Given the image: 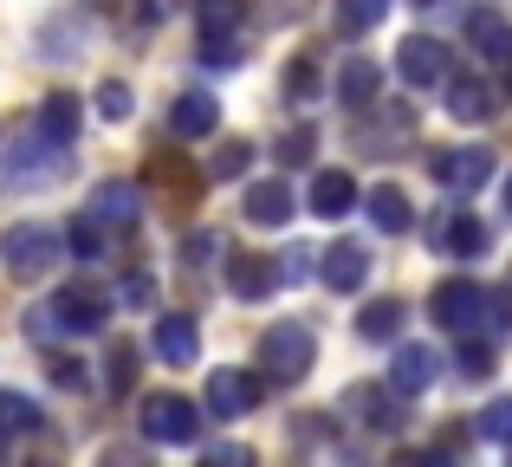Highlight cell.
Masks as SVG:
<instances>
[{"instance_id":"cell-6","label":"cell","mask_w":512,"mask_h":467,"mask_svg":"<svg viewBox=\"0 0 512 467\" xmlns=\"http://www.w3.org/2000/svg\"><path fill=\"white\" fill-rule=\"evenodd\" d=\"M240 33H247V7L240 0H201V65H234Z\"/></svg>"},{"instance_id":"cell-16","label":"cell","mask_w":512,"mask_h":467,"mask_svg":"<svg viewBox=\"0 0 512 467\" xmlns=\"http://www.w3.org/2000/svg\"><path fill=\"white\" fill-rule=\"evenodd\" d=\"M344 409L363 422V429H376V435H396V429H402L396 396H389V390H376V383H357V390L344 396Z\"/></svg>"},{"instance_id":"cell-13","label":"cell","mask_w":512,"mask_h":467,"mask_svg":"<svg viewBox=\"0 0 512 467\" xmlns=\"http://www.w3.org/2000/svg\"><path fill=\"white\" fill-rule=\"evenodd\" d=\"M318 273H325L331 292H357L363 279H370V247H363V240H338V247L318 253Z\"/></svg>"},{"instance_id":"cell-30","label":"cell","mask_w":512,"mask_h":467,"mask_svg":"<svg viewBox=\"0 0 512 467\" xmlns=\"http://www.w3.org/2000/svg\"><path fill=\"white\" fill-rule=\"evenodd\" d=\"M65 240H72V253H78V260H104V221H98V215H78Z\"/></svg>"},{"instance_id":"cell-36","label":"cell","mask_w":512,"mask_h":467,"mask_svg":"<svg viewBox=\"0 0 512 467\" xmlns=\"http://www.w3.org/2000/svg\"><path fill=\"white\" fill-rule=\"evenodd\" d=\"M98 111L111 117V124H124V117L137 111V104H130V85H117V78H111V85H98Z\"/></svg>"},{"instance_id":"cell-31","label":"cell","mask_w":512,"mask_h":467,"mask_svg":"<svg viewBox=\"0 0 512 467\" xmlns=\"http://www.w3.org/2000/svg\"><path fill=\"white\" fill-rule=\"evenodd\" d=\"M312 150H318V137H312V130H305V124H292V130H286V137H279V143H273V156H279V163H286V169H299V163H312Z\"/></svg>"},{"instance_id":"cell-33","label":"cell","mask_w":512,"mask_h":467,"mask_svg":"<svg viewBox=\"0 0 512 467\" xmlns=\"http://www.w3.org/2000/svg\"><path fill=\"white\" fill-rule=\"evenodd\" d=\"M46 377L59 383V390H91V377H85V357H46Z\"/></svg>"},{"instance_id":"cell-18","label":"cell","mask_w":512,"mask_h":467,"mask_svg":"<svg viewBox=\"0 0 512 467\" xmlns=\"http://www.w3.org/2000/svg\"><path fill=\"white\" fill-rule=\"evenodd\" d=\"M428 234H435V247H441V253H454V260H461V253H480V247H487V228H480L467 208H441Z\"/></svg>"},{"instance_id":"cell-1","label":"cell","mask_w":512,"mask_h":467,"mask_svg":"<svg viewBox=\"0 0 512 467\" xmlns=\"http://www.w3.org/2000/svg\"><path fill=\"white\" fill-rule=\"evenodd\" d=\"M506 292H487L474 286V279H441L435 292H428V312H435V325L461 331V338H480V331H506L512 312H506Z\"/></svg>"},{"instance_id":"cell-24","label":"cell","mask_w":512,"mask_h":467,"mask_svg":"<svg viewBox=\"0 0 512 467\" xmlns=\"http://www.w3.org/2000/svg\"><path fill=\"white\" fill-rule=\"evenodd\" d=\"M402 318H409V312H402V299H370L357 312V338L363 344H396L402 338Z\"/></svg>"},{"instance_id":"cell-44","label":"cell","mask_w":512,"mask_h":467,"mask_svg":"<svg viewBox=\"0 0 512 467\" xmlns=\"http://www.w3.org/2000/svg\"><path fill=\"white\" fill-rule=\"evenodd\" d=\"M506 467H512V461H506Z\"/></svg>"},{"instance_id":"cell-8","label":"cell","mask_w":512,"mask_h":467,"mask_svg":"<svg viewBox=\"0 0 512 467\" xmlns=\"http://www.w3.org/2000/svg\"><path fill=\"white\" fill-rule=\"evenodd\" d=\"M260 383H266V377H247V370H214V377H208V396H201V409H208L214 422L253 416V403H260Z\"/></svg>"},{"instance_id":"cell-4","label":"cell","mask_w":512,"mask_h":467,"mask_svg":"<svg viewBox=\"0 0 512 467\" xmlns=\"http://www.w3.org/2000/svg\"><path fill=\"white\" fill-rule=\"evenodd\" d=\"M59 176H65V143L52 137H26L0 156V189H46Z\"/></svg>"},{"instance_id":"cell-15","label":"cell","mask_w":512,"mask_h":467,"mask_svg":"<svg viewBox=\"0 0 512 467\" xmlns=\"http://www.w3.org/2000/svg\"><path fill=\"white\" fill-rule=\"evenodd\" d=\"M240 215H247L253 228H286V221L299 215V202H292V189L279 176H266V182H253V189H247V208H240Z\"/></svg>"},{"instance_id":"cell-3","label":"cell","mask_w":512,"mask_h":467,"mask_svg":"<svg viewBox=\"0 0 512 467\" xmlns=\"http://www.w3.org/2000/svg\"><path fill=\"white\" fill-rule=\"evenodd\" d=\"M65 247H72V240L52 234V228H39V221H26V228H7V234H0V260H7L13 279H46L52 266H59Z\"/></svg>"},{"instance_id":"cell-27","label":"cell","mask_w":512,"mask_h":467,"mask_svg":"<svg viewBox=\"0 0 512 467\" xmlns=\"http://www.w3.org/2000/svg\"><path fill=\"white\" fill-rule=\"evenodd\" d=\"M383 13H389V0H338L331 7V20H338V33H370V26H383Z\"/></svg>"},{"instance_id":"cell-14","label":"cell","mask_w":512,"mask_h":467,"mask_svg":"<svg viewBox=\"0 0 512 467\" xmlns=\"http://www.w3.org/2000/svg\"><path fill=\"white\" fill-rule=\"evenodd\" d=\"M46 305L59 312V325H65V331H104V318H111L104 292H91V286H65V292H52Z\"/></svg>"},{"instance_id":"cell-9","label":"cell","mask_w":512,"mask_h":467,"mask_svg":"<svg viewBox=\"0 0 512 467\" xmlns=\"http://www.w3.org/2000/svg\"><path fill=\"white\" fill-rule=\"evenodd\" d=\"M150 351H156V364L188 370V364L201 357V331H195V318H188V312H163V318H156V331H150Z\"/></svg>"},{"instance_id":"cell-32","label":"cell","mask_w":512,"mask_h":467,"mask_svg":"<svg viewBox=\"0 0 512 467\" xmlns=\"http://www.w3.org/2000/svg\"><path fill=\"white\" fill-rule=\"evenodd\" d=\"M318 91V59H292L286 65V104H305Z\"/></svg>"},{"instance_id":"cell-35","label":"cell","mask_w":512,"mask_h":467,"mask_svg":"<svg viewBox=\"0 0 512 467\" xmlns=\"http://www.w3.org/2000/svg\"><path fill=\"white\" fill-rule=\"evenodd\" d=\"M201 467H260V455H253V448H240V442H214L208 455H201Z\"/></svg>"},{"instance_id":"cell-29","label":"cell","mask_w":512,"mask_h":467,"mask_svg":"<svg viewBox=\"0 0 512 467\" xmlns=\"http://www.w3.org/2000/svg\"><path fill=\"white\" fill-rule=\"evenodd\" d=\"M247 163H253V143H221L214 150V163H208V182H234V176H247Z\"/></svg>"},{"instance_id":"cell-41","label":"cell","mask_w":512,"mask_h":467,"mask_svg":"<svg viewBox=\"0 0 512 467\" xmlns=\"http://www.w3.org/2000/svg\"><path fill=\"white\" fill-rule=\"evenodd\" d=\"M124 299H130V305H156V279H150V273H130V279H124Z\"/></svg>"},{"instance_id":"cell-34","label":"cell","mask_w":512,"mask_h":467,"mask_svg":"<svg viewBox=\"0 0 512 467\" xmlns=\"http://www.w3.org/2000/svg\"><path fill=\"white\" fill-rule=\"evenodd\" d=\"M480 435H487V442H506V448H512V396H500V403H493L487 416H480Z\"/></svg>"},{"instance_id":"cell-38","label":"cell","mask_w":512,"mask_h":467,"mask_svg":"<svg viewBox=\"0 0 512 467\" xmlns=\"http://www.w3.org/2000/svg\"><path fill=\"white\" fill-rule=\"evenodd\" d=\"M312 266H318V253H312V247H292V253H279V279H286V286L312 279Z\"/></svg>"},{"instance_id":"cell-37","label":"cell","mask_w":512,"mask_h":467,"mask_svg":"<svg viewBox=\"0 0 512 467\" xmlns=\"http://www.w3.org/2000/svg\"><path fill=\"white\" fill-rule=\"evenodd\" d=\"M461 377L467 383H487L493 377V351H487V344H467L461 338Z\"/></svg>"},{"instance_id":"cell-19","label":"cell","mask_w":512,"mask_h":467,"mask_svg":"<svg viewBox=\"0 0 512 467\" xmlns=\"http://www.w3.org/2000/svg\"><path fill=\"white\" fill-rule=\"evenodd\" d=\"M227 286H234V299L260 305L266 292L279 286V266H266L260 253H234V260H227Z\"/></svg>"},{"instance_id":"cell-22","label":"cell","mask_w":512,"mask_h":467,"mask_svg":"<svg viewBox=\"0 0 512 467\" xmlns=\"http://www.w3.org/2000/svg\"><path fill=\"white\" fill-rule=\"evenodd\" d=\"M91 215H98L104 228H137V215H143V195L130 189V182H104V189L91 195Z\"/></svg>"},{"instance_id":"cell-42","label":"cell","mask_w":512,"mask_h":467,"mask_svg":"<svg viewBox=\"0 0 512 467\" xmlns=\"http://www.w3.org/2000/svg\"><path fill=\"white\" fill-rule=\"evenodd\" d=\"M7 442H13V435H7V429H0V461H7Z\"/></svg>"},{"instance_id":"cell-23","label":"cell","mask_w":512,"mask_h":467,"mask_svg":"<svg viewBox=\"0 0 512 467\" xmlns=\"http://www.w3.org/2000/svg\"><path fill=\"white\" fill-rule=\"evenodd\" d=\"M493 111H500V104H493V91L480 85V78H448V117L454 124H487Z\"/></svg>"},{"instance_id":"cell-7","label":"cell","mask_w":512,"mask_h":467,"mask_svg":"<svg viewBox=\"0 0 512 467\" xmlns=\"http://www.w3.org/2000/svg\"><path fill=\"white\" fill-rule=\"evenodd\" d=\"M396 72H402V85H415V91H428V85H448V72H454V59H448V46L441 39H402L396 46Z\"/></svg>"},{"instance_id":"cell-5","label":"cell","mask_w":512,"mask_h":467,"mask_svg":"<svg viewBox=\"0 0 512 467\" xmlns=\"http://www.w3.org/2000/svg\"><path fill=\"white\" fill-rule=\"evenodd\" d=\"M143 435H150V442H163V448H188L201 435V409L188 403V396H175V390L143 396Z\"/></svg>"},{"instance_id":"cell-39","label":"cell","mask_w":512,"mask_h":467,"mask_svg":"<svg viewBox=\"0 0 512 467\" xmlns=\"http://www.w3.org/2000/svg\"><path fill=\"white\" fill-rule=\"evenodd\" d=\"M130 377H137V351H130V344H111V396H124Z\"/></svg>"},{"instance_id":"cell-12","label":"cell","mask_w":512,"mask_h":467,"mask_svg":"<svg viewBox=\"0 0 512 467\" xmlns=\"http://www.w3.org/2000/svg\"><path fill=\"white\" fill-rule=\"evenodd\" d=\"M435 377H441V357L428 344H396V357H389V390L396 396H422Z\"/></svg>"},{"instance_id":"cell-40","label":"cell","mask_w":512,"mask_h":467,"mask_svg":"<svg viewBox=\"0 0 512 467\" xmlns=\"http://www.w3.org/2000/svg\"><path fill=\"white\" fill-rule=\"evenodd\" d=\"M221 247H227V240H221V234H214V228H208V234H201V228H195V234H188V240H182V253H188V266H208V253H221Z\"/></svg>"},{"instance_id":"cell-21","label":"cell","mask_w":512,"mask_h":467,"mask_svg":"<svg viewBox=\"0 0 512 467\" xmlns=\"http://www.w3.org/2000/svg\"><path fill=\"white\" fill-rule=\"evenodd\" d=\"M363 208H370V221L383 234H409L415 228V208H409V195H402L396 182H376V189L363 195Z\"/></svg>"},{"instance_id":"cell-28","label":"cell","mask_w":512,"mask_h":467,"mask_svg":"<svg viewBox=\"0 0 512 467\" xmlns=\"http://www.w3.org/2000/svg\"><path fill=\"white\" fill-rule=\"evenodd\" d=\"M0 429L7 435H33L39 429V403L20 396V390H0Z\"/></svg>"},{"instance_id":"cell-26","label":"cell","mask_w":512,"mask_h":467,"mask_svg":"<svg viewBox=\"0 0 512 467\" xmlns=\"http://www.w3.org/2000/svg\"><path fill=\"white\" fill-rule=\"evenodd\" d=\"M39 137H52V143L78 137V98H72V91H52V98L39 104Z\"/></svg>"},{"instance_id":"cell-25","label":"cell","mask_w":512,"mask_h":467,"mask_svg":"<svg viewBox=\"0 0 512 467\" xmlns=\"http://www.w3.org/2000/svg\"><path fill=\"white\" fill-rule=\"evenodd\" d=\"M376 91H383V72H376L370 59H350V65H344V78H338V98L350 104V111H370Z\"/></svg>"},{"instance_id":"cell-11","label":"cell","mask_w":512,"mask_h":467,"mask_svg":"<svg viewBox=\"0 0 512 467\" xmlns=\"http://www.w3.org/2000/svg\"><path fill=\"white\" fill-rule=\"evenodd\" d=\"M467 46L480 52L487 65H500V78L512 85V26L500 20L493 7H480V13H467Z\"/></svg>"},{"instance_id":"cell-10","label":"cell","mask_w":512,"mask_h":467,"mask_svg":"<svg viewBox=\"0 0 512 467\" xmlns=\"http://www.w3.org/2000/svg\"><path fill=\"white\" fill-rule=\"evenodd\" d=\"M435 182L448 195H474L493 182V150H441L435 156Z\"/></svg>"},{"instance_id":"cell-43","label":"cell","mask_w":512,"mask_h":467,"mask_svg":"<svg viewBox=\"0 0 512 467\" xmlns=\"http://www.w3.org/2000/svg\"><path fill=\"white\" fill-rule=\"evenodd\" d=\"M506 215H512V176H506Z\"/></svg>"},{"instance_id":"cell-20","label":"cell","mask_w":512,"mask_h":467,"mask_svg":"<svg viewBox=\"0 0 512 467\" xmlns=\"http://www.w3.org/2000/svg\"><path fill=\"white\" fill-rule=\"evenodd\" d=\"M221 124V104H214V91H182L169 111V130L175 137H208V130Z\"/></svg>"},{"instance_id":"cell-17","label":"cell","mask_w":512,"mask_h":467,"mask_svg":"<svg viewBox=\"0 0 512 467\" xmlns=\"http://www.w3.org/2000/svg\"><path fill=\"white\" fill-rule=\"evenodd\" d=\"M305 208H312L318 221H338V215H350V208H357V182H350L344 169H318V176H312V195H305Z\"/></svg>"},{"instance_id":"cell-2","label":"cell","mask_w":512,"mask_h":467,"mask_svg":"<svg viewBox=\"0 0 512 467\" xmlns=\"http://www.w3.org/2000/svg\"><path fill=\"white\" fill-rule=\"evenodd\" d=\"M318 364V338L312 325H299V318H286V325H266L260 331V377L266 383H305V370Z\"/></svg>"}]
</instances>
